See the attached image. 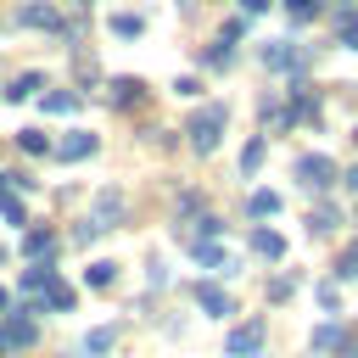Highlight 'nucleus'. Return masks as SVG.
<instances>
[{
    "instance_id": "1",
    "label": "nucleus",
    "mask_w": 358,
    "mask_h": 358,
    "mask_svg": "<svg viewBox=\"0 0 358 358\" xmlns=\"http://www.w3.org/2000/svg\"><path fill=\"white\" fill-rule=\"evenodd\" d=\"M224 123H229V106H224V101H207V106L190 117V129H185V134H190V145H196V151H213V145H218V134H224Z\"/></svg>"
},
{
    "instance_id": "2",
    "label": "nucleus",
    "mask_w": 358,
    "mask_h": 358,
    "mask_svg": "<svg viewBox=\"0 0 358 358\" xmlns=\"http://www.w3.org/2000/svg\"><path fill=\"white\" fill-rule=\"evenodd\" d=\"M17 22H22V28H39V34H67L62 6H50V0H28V6H17Z\"/></svg>"
},
{
    "instance_id": "3",
    "label": "nucleus",
    "mask_w": 358,
    "mask_h": 358,
    "mask_svg": "<svg viewBox=\"0 0 358 358\" xmlns=\"http://www.w3.org/2000/svg\"><path fill=\"white\" fill-rule=\"evenodd\" d=\"M291 173L302 179V190H330L336 162H330V157H319V151H308V157H296V168H291Z\"/></svg>"
},
{
    "instance_id": "4",
    "label": "nucleus",
    "mask_w": 358,
    "mask_h": 358,
    "mask_svg": "<svg viewBox=\"0 0 358 358\" xmlns=\"http://www.w3.org/2000/svg\"><path fill=\"white\" fill-rule=\"evenodd\" d=\"M263 62H268L274 73H302V67H308V50L291 45V39H268V45H263Z\"/></svg>"
},
{
    "instance_id": "5",
    "label": "nucleus",
    "mask_w": 358,
    "mask_h": 358,
    "mask_svg": "<svg viewBox=\"0 0 358 358\" xmlns=\"http://www.w3.org/2000/svg\"><path fill=\"white\" fill-rule=\"evenodd\" d=\"M50 151H56L62 162H84V157H95V151H101V134H90V129H73V134H67V140H56Z\"/></svg>"
},
{
    "instance_id": "6",
    "label": "nucleus",
    "mask_w": 358,
    "mask_h": 358,
    "mask_svg": "<svg viewBox=\"0 0 358 358\" xmlns=\"http://www.w3.org/2000/svg\"><path fill=\"white\" fill-rule=\"evenodd\" d=\"M224 352H229V358H252V352H263V319L235 324V330H229V341H224Z\"/></svg>"
},
{
    "instance_id": "7",
    "label": "nucleus",
    "mask_w": 358,
    "mask_h": 358,
    "mask_svg": "<svg viewBox=\"0 0 358 358\" xmlns=\"http://www.w3.org/2000/svg\"><path fill=\"white\" fill-rule=\"evenodd\" d=\"M106 101H112L117 112H134V106H145V84L123 73V78H112V84H106Z\"/></svg>"
},
{
    "instance_id": "8",
    "label": "nucleus",
    "mask_w": 358,
    "mask_h": 358,
    "mask_svg": "<svg viewBox=\"0 0 358 358\" xmlns=\"http://www.w3.org/2000/svg\"><path fill=\"white\" fill-rule=\"evenodd\" d=\"M235 39H241V22H224L218 39H213V50H207V67H213V73H224V67L235 62Z\"/></svg>"
},
{
    "instance_id": "9",
    "label": "nucleus",
    "mask_w": 358,
    "mask_h": 358,
    "mask_svg": "<svg viewBox=\"0 0 358 358\" xmlns=\"http://www.w3.org/2000/svg\"><path fill=\"white\" fill-rule=\"evenodd\" d=\"M196 308H201V313H213V319H224V313H235V302H229V291H224V285H213V280H196Z\"/></svg>"
},
{
    "instance_id": "10",
    "label": "nucleus",
    "mask_w": 358,
    "mask_h": 358,
    "mask_svg": "<svg viewBox=\"0 0 358 358\" xmlns=\"http://www.w3.org/2000/svg\"><path fill=\"white\" fill-rule=\"evenodd\" d=\"M56 246H62L56 229H22V257H28V263H50Z\"/></svg>"
},
{
    "instance_id": "11",
    "label": "nucleus",
    "mask_w": 358,
    "mask_h": 358,
    "mask_svg": "<svg viewBox=\"0 0 358 358\" xmlns=\"http://www.w3.org/2000/svg\"><path fill=\"white\" fill-rule=\"evenodd\" d=\"M196 246V263L201 268H213V274H235V252H224L218 241H190Z\"/></svg>"
},
{
    "instance_id": "12",
    "label": "nucleus",
    "mask_w": 358,
    "mask_h": 358,
    "mask_svg": "<svg viewBox=\"0 0 358 358\" xmlns=\"http://www.w3.org/2000/svg\"><path fill=\"white\" fill-rule=\"evenodd\" d=\"M246 246H252L257 257H268V263H280V257H285V235H274V229H263V224L246 235Z\"/></svg>"
},
{
    "instance_id": "13",
    "label": "nucleus",
    "mask_w": 358,
    "mask_h": 358,
    "mask_svg": "<svg viewBox=\"0 0 358 358\" xmlns=\"http://www.w3.org/2000/svg\"><path fill=\"white\" fill-rule=\"evenodd\" d=\"M117 218H123V196H117V190H101V196H95V218H90V224H95V229H106V224H117Z\"/></svg>"
},
{
    "instance_id": "14",
    "label": "nucleus",
    "mask_w": 358,
    "mask_h": 358,
    "mask_svg": "<svg viewBox=\"0 0 358 358\" xmlns=\"http://www.w3.org/2000/svg\"><path fill=\"white\" fill-rule=\"evenodd\" d=\"M45 308H50V313H73V308H78V291L56 274V280H50V291H45Z\"/></svg>"
},
{
    "instance_id": "15",
    "label": "nucleus",
    "mask_w": 358,
    "mask_h": 358,
    "mask_svg": "<svg viewBox=\"0 0 358 358\" xmlns=\"http://www.w3.org/2000/svg\"><path fill=\"white\" fill-rule=\"evenodd\" d=\"M0 330H6V341H11V352H17V347H34V336H39V324H34V319H6Z\"/></svg>"
},
{
    "instance_id": "16",
    "label": "nucleus",
    "mask_w": 358,
    "mask_h": 358,
    "mask_svg": "<svg viewBox=\"0 0 358 358\" xmlns=\"http://www.w3.org/2000/svg\"><path fill=\"white\" fill-rule=\"evenodd\" d=\"M0 213H6V224H28L22 218V196H17V185L0 173Z\"/></svg>"
},
{
    "instance_id": "17",
    "label": "nucleus",
    "mask_w": 358,
    "mask_h": 358,
    "mask_svg": "<svg viewBox=\"0 0 358 358\" xmlns=\"http://www.w3.org/2000/svg\"><path fill=\"white\" fill-rule=\"evenodd\" d=\"M34 90H45V73H22V78H11V90H6V101H28Z\"/></svg>"
},
{
    "instance_id": "18",
    "label": "nucleus",
    "mask_w": 358,
    "mask_h": 358,
    "mask_svg": "<svg viewBox=\"0 0 358 358\" xmlns=\"http://www.w3.org/2000/svg\"><path fill=\"white\" fill-rule=\"evenodd\" d=\"M45 112H50V117H67V112H78V95H73V90H50V95H45Z\"/></svg>"
},
{
    "instance_id": "19",
    "label": "nucleus",
    "mask_w": 358,
    "mask_h": 358,
    "mask_svg": "<svg viewBox=\"0 0 358 358\" xmlns=\"http://www.w3.org/2000/svg\"><path fill=\"white\" fill-rule=\"evenodd\" d=\"M112 341H117V330H106V324H101V330H90V336H84V358H95V352H112Z\"/></svg>"
},
{
    "instance_id": "20",
    "label": "nucleus",
    "mask_w": 358,
    "mask_h": 358,
    "mask_svg": "<svg viewBox=\"0 0 358 358\" xmlns=\"http://www.w3.org/2000/svg\"><path fill=\"white\" fill-rule=\"evenodd\" d=\"M246 213H252V218H268V213H280V196H274V190H257V196L246 201Z\"/></svg>"
},
{
    "instance_id": "21",
    "label": "nucleus",
    "mask_w": 358,
    "mask_h": 358,
    "mask_svg": "<svg viewBox=\"0 0 358 358\" xmlns=\"http://www.w3.org/2000/svg\"><path fill=\"white\" fill-rule=\"evenodd\" d=\"M17 145H22V151H34V157H45V151H50L45 129H22V134H17Z\"/></svg>"
},
{
    "instance_id": "22",
    "label": "nucleus",
    "mask_w": 358,
    "mask_h": 358,
    "mask_svg": "<svg viewBox=\"0 0 358 358\" xmlns=\"http://www.w3.org/2000/svg\"><path fill=\"white\" fill-rule=\"evenodd\" d=\"M263 151H268L263 140H246V151H241V173H257V168H263Z\"/></svg>"
},
{
    "instance_id": "23",
    "label": "nucleus",
    "mask_w": 358,
    "mask_h": 358,
    "mask_svg": "<svg viewBox=\"0 0 358 358\" xmlns=\"http://www.w3.org/2000/svg\"><path fill=\"white\" fill-rule=\"evenodd\" d=\"M84 280H90L95 291H106V285L117 280V263H90V274H84Z\"/></svg>"
},
{
    "instance_id": "24",
    "label": "nucleus",
    "mask_w": 358,
    "mask_h": 358,
    "mask_svg": "<svg viewBox=\"0 0 358 358\" xmlns=\"http://www.w3.org/2000/svg\"><path fill=\"white\" fill-rule=\"evenodd\" d=\"M285 17L291 22H313L319 17V0H285Z\"/></svg>"
},
{
    "instance_id": "25",
    "label": "nucleus",
    "mask_w": 358,
    "mask_h": 358,
    "mask_svg": "<svg viewBox=\"0 0 358 358\" xmlns=\"http://www.w3.org/2000/svg\"><path fill=\"white\" fill-rule=\"evenodd\" d=\"M140 28H145V22H140L134 11H117V17H112V34H123V39H134Z\"/></svg>"
},
{
    "instance_id": "26",
    "label": "nucleus",
    "mask_w": 358,
    "mask_h": 358,
    "mask_svg": "<svg viewBox=\"0 0 358 358\" xmlns=\"http://www.w3.org/2000/svg\"><path fill=\"white\" fill-rule=\"evenodd\" d=\"M336 34H341V39L358 50V17H352V11H336Z\"/></svg>"
},
{
    "instance_id": "27",
    "label": "nucleus",
    "mask_w": 358,
    "mask_h": 358,
    "mask_svg": "<svg viewBox=\"0 0 358 358\" xmlns=\"http://www.w3.org/2000/svg\"><path fill=\"white\" fill-rule=\"evenodd\" d=\"M330 347H336V358H358V336H352V330H336Z\"/></svg>"
},
{
    "instance_id": "28",
    "label": "nucleus",
    "mask_w": 358,
    "mask_h": 358,
    "mask_svg": "<svg viewBox=\"0 0 358 358\" xmlns=\"http://www.w3.org/2000/svg\"><path fill=\"white\" fill-rule=\"evenodd\" d=\"M268 6H274V0H241V11H246V17H263Z\"/></svg>"
},
{
    "instance_id": "29",
    "label": "nucleus",
    "mask_w": 358,
    "mask_h": 358,
    "mask_svg": "<svg viewBox=\"0 0 358 358\" xmlns=\"http://www.w3.org/2000/svg\"><path fill=\"white\" fill-rule=\"evenodd\" d=\"M341 274H358V246H347V257H341Z\"/></svg>"
},
{
    "instance_id": "30",
    "label": "nucleus",
    "mask_w": 358,
    "mask_h": 358,
    "mask_svg": "<svg viewBox=\"0 0 358 358\" xmlns=\"http://www.w3.org/2000/svg\"><path fill=\"white\" fill-rule=\"evenodd\" d=\"M6 352H11V341H6V330H0V358H6Z\"/></svg>"
},
{
    "instance_id": "31",
    "label": "nucleus",
    "mask_w": 358,
    "mask_h": 358,
    "mask_svg": "<svg viewBox=\"0 0 358 358\" xmlns=\"http://www.w3.org/2000/svg\"><path fill=\"white\" fill-rule=\"evenodd\" d=\"M347 185H352V190H358V168H352V173H347Z\"/></svg>"
},
{
    "instance_id": "32",
    "label": "nucleus",
    "mask_w": 358,
    "mask_h": 358,
    "mask_svg": "<svg viewBox=\"0 0 358 358\" xmlns=\"http://www.w3.org/2000/svg\"><path fill=\"white\" fill-rule=\"evenodd\" d=\"M6 302H11V296H6V291H0V313H6Z\"/></svg>"
},
{
    "instance_id": "33",
    "label": "nucleus",
    "mask_w": 358,
    "mask_h": 358,
    "mask_svg": "<svg viewBox=\"0 0 358 358\" xmlns=\"http://www.w3.org/2000/svg\"><path fill=\"white\" fill-rule=\"evenodd\" d=\"M0 263H6V246H0Z\"/></svg>"
},
{
    "instance_id": "34",
    "label": "nucleus",
    "mask_w": 358,
    "mask_h": 358,
    "mask_svg": "<svg viewBox=\"0 0 358 358\" xmlns=\"http://www.w3.org/2000/svg\"><path fill=\"white\" fill-rule=\"evenodd\" d=\"M73 358H84V352H73Z\"/></svg>"
},
{
    "instance_id": "35",
    "label": "nucleus",
    "mask_w": 358,
    "mask_h": 358,
    "mask_svg": "<svg viewBox=\"0 0 358 358\" xmlns=\"http://www.w3.org/2000/svg\"><path fill=\"white\" fill-rule=\"evenodd\" d=\"M352 140H358V129H352Z\"/></svg>"
}]
</instances>
